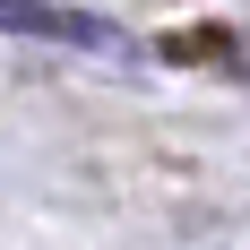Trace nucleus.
<instances>
[{
  "label": "nucleus",
  "instance_id": "f257e3e1",
  "mask_svg": "<svg viewBox=\"0 0 250 250\" xmlns=\"http://www.w3.org/2000/svg\"><path fill=\"white\" fill-rule=\"evenodd\" d=\"M0 35H35V43H78V52H112L121 35L86 9H61V0H0Z\"/></svg>",
  "mask_w": 250,
  "mask_h": 250
},
{
  "label": "nucleus",
  "instance_id": "f03ea898",
  "mask_svg": "<svg viewBox=\"0 0 250 250\" xmlns=\"http://www.w3.org/2000/svg\"><path fill=\"white\" fill-rule=\"evenodd\" d=\"M173 52H181V61H190V52H216V61H233V69L250 78V35H242V43H199V35H190V43H173Z\"/></svg>",
  "mask_w": 250,
  "mask_h": 250
}]
</instances>
